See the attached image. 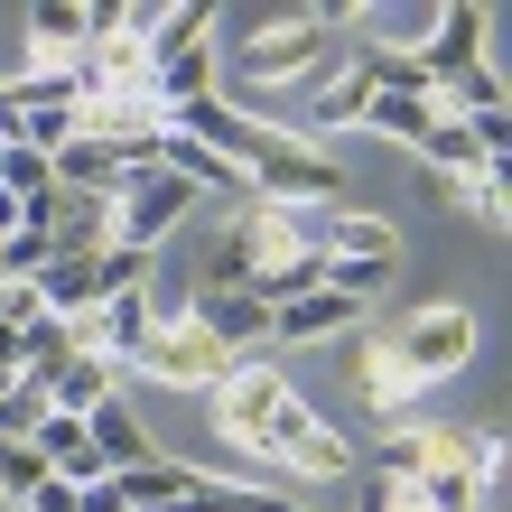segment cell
Instances as JSON below:
<instances>
[{
  "mask_svg": "<svg viewBox=\"0 0 512 512\" xmlns=\"http://www.w3.org/2000/svg\"><path fill=\"white\" fill-rule=\"evenodd\" d=\"M28 512H84V503H75V485H66V475H47V485L28 494Z\"/></svg>",
  "mask_w": 512,
  "mask_h": 512,
  "instance_id": "obj_23",
  "label": "cell"
},
{
  "mask_svg": "<svg viewBox=\"0 0 512 512\" xmlns=\"http://www.w3.org/2000/svg\"><path fill=\"white\" fill-rule=\"evenodd\" d=\"M336 38H354V0H326V10H289L252 28L233 56H215V94H280V84H326V66H336Z\"/></svg>",
  "mask_w": 512,
  "mask_h": 512,
  "instance_id": "obj_3",
  "label": "cell"
},
{
  "mask_svg": "<svg viewBox=\"0 0 512 512\" xmlns=\"http://www.w3.org/2000/svg\"><path fill=\"white\" fill-rule=\"evenodd\" d=\"M84 438H94V457H103L112 475H131V466H149V457H159V447H149V429L131 419V401H122V391L84 410Z\"/></svg>",
  "mask_w": 512,
  "mask_h": 512,
  "instance_id": "obj_10",
  "label": "cell"
},
{
  "mask_svg": "<svg viewBox=\"0 0 512 512\" xmlns=\"http://www.w3.org/2000/svg\"><path fill=\"white\" fill-rule=\"evenodd\" d=\"M10 382H19V373H0V391H10Z\"/></svg>",
  "mask_w": 512,
  "mask_h": 512,
  "instance_id": "obj_27",
  "label": "cell"
},
{
  "mask_svg": "<svg viewBox=\"0 0 512 512\" xmlns=\"http://www.w3.org/2000/svg\"><path fill=\"white\" fill-rule=\"evenodd\" d=\"M354 391H364L373 410H410V401H419L429 382H419V373L401 364V354H391V345L373 336V345H364V364H354Z\"/></svg>",
  "mask_w": 512,
  "mask_h": 512,
  "instance_id": "obj_12",
  "label": "cell"
},
{
  "mask_svg": "<svg viewBox=\"0 0 512 512\" xmlns=\"http://www.w3.org/2000/svg\"><path fill=\"white\" fill-rule=\"evenodd\" d=\"M187 205H205V196H196V187H177L159 159H149V168H131L122 187H112V243L159 261V243L177 233V215H187Z\"/></svg>",
  "mask_w": 512,
  "mask_h": 512,
  "instance_id": "obj_5",
  "label": "cell"
},
{
  "mask_svg": "<svg viewBox=\"0 0 512 512\" xmlns=\"http://www.w3.org/2000/svg\"><path fill=\"white\" fill-rule=\"evenodd\" d=\"M38 419H47V382H10V391H0V438H28V429H38Z\"/></svg>",
  "mask_w": 512,
  "mask_h": 512,
  "instance_id": "obj_21",
  "label": "cell"
},
{
  "mask_svg": "<svg viewBox=\"0 0 512 512\" xmlns=\"http://www.w3.org/2000/svg\"><path fill=\"white\" fill-rule=\"evenodd\" d=\"M354 317H364L354 298H336V289H308V298H289V308H270V345H317V336H345Z\"/></svg>",
  "mask_w": 512,
  "mask_h": 512,
  "instance_id": "obj_11",
  "label": "cell"
},
{
  "mask_svg": "<svg viewBox=\"0 0 512 512\" xmlns=\"http://www.w3.org/2000/svg\"><path fill=\"white\" fill-rule=\"evenodd\" d=\"M354 512H382V475H373V466L354 475Z\"/></svg>",
  "mask_w": 512,
  "mask_h": 512,
  "instance_id": "obj_26",
  "label": "cell"
},
{
  "mask_svg": "<svg viewBox=\"0 0 512 512\" xmlns=\"http://www.w3.org/2000/svg\"><path fill=\"white\" fill-rule=\"evenodd\" d=\"M28 326H47L38 280H0V336H19V345H28Z\"/></svg>",
  "mask_w": 512,
  "mask_h": 512,
  "instance_id": "obj_22",
  "label": "cell"
},
{
  "mask_svg": "<svg viewBox=\"0 0 512 512\" xmlns=\"http://www.w3.org/2000/svg\"><path fill=\"white\" fill-rule=\"evenodd\" d=\"M140 373H149V382H168V391H215V382L233 373V354H224L215 336H205V326H196L187 308H177V317H159V326H149Z\"/></svg>",
  "mask_w": 512,
  "mask_h": 512,
  "instance_id": "obj_6",
  "label": "cell"
},
{
  "mask_svg": "<svg viewBox=\"0 0 512 512\" xmlns=\"http://www.w3.org/2000/svg\"><path fill=\"white\" fill-rule=\"evenodd\" d=\"M56 187V168L38 159V149H19V140H0V196H10V205H38Z\"/></svg>",
  "mask_w": 512,
  "mask_h": 512,
  "instance_id": "obj_18",
  "label": "cell"
},
{
  "mask_svg": "<svg viewBox=\"0 0 512 512\" xmlns=\"http://www.w3.org/2000/svg\"><path fill=\"white\" fill-rule=\"evenodd\" d=\"M419 382H457L475 364V308H457V298H429V308H410L401 326L382 336Z\"/></svg>",
  "mask_w": 512,
  "mask_h": 512,
  "instance_id": "obj_4",
  "label": "cell"
},
{
  "mask_svg": "<svg viewBox=\"0 0 512 512\" xmlns=\"http://www.w3.org/2000/svg\"><path fill=\"white\" fill-rule=\"evenodd\" d=\"M485 38H494V10H475V0H447V10H438V28H429V47H419V75H429V94H438L447 75L485 66V56H475Z\"/></svg>",
  "mask_w": 512,
  "mask_h": 512,
  "instance_id": "obj_8",
  "label": "cell"
},
{
  "mask_svg": "<svg viewBox=\"0 0 512 512\" xmlns=\"http://www.w3.org/2000/svg\"><path fill=\"white\" fill-rule=\"evenodd\" d=\"M438 196H447V205H466L475 224H503V215H512V187H503V159H485V168H466V177H438Z\"/></svg>",
  "mask_w": 512,
  "mask_h": 512,
  "instance_id": "obj_15",
  "label": "cell"
},
{
  "mask_svg": "<svg viewBox=\"0 0 512 512\" xmlns=\"http://www.w3.org/2000/svg\"><path fill=\"white\" fill-rule=\"evenodd\" d=\"M205 289H243L261 308H289V298L326 289V261L308 243V205H233V224L205 252Z\"/></svg>",
  "mask_w": 512,
  "mask_h": 512,
  "instance_id": "obj_2",
  "label": "cell"
},
{
  "mask_svg": "<svg viewBox=\"0 0 512 512\" xmlns=\"http://www.w3.org/2000/svg\"><path fill=\"white\" fill-rule=\"evenodd\" d=\"M410 149H419V159H429L438 177H466V168H485V149H475V131H466V112H438V122L419 131Z\"/></svg>",
  "mask_w": 512,
  "mask_h": 512,
  "instance_id": "obj_14",
  "label": "cell"
},
{
  "mask_svg": "<svg viewBox=\"0 0 512 512\" xmlns=\"http://www.w3.org/2000/svg\"><path fill=\"white\" fill-rule=\"evenodd\" d=\"M187 317L233 354V364H252V354L270 345V308H261V298H243V289H196V298H187Z\"/></svg>",
  "mask_w": 512,
  "mask_h": 512,
  "instance_id": "obj_9",
  "label": "cell"
},
{
  "mask_svg": "<svg viewBox=\"0 0 512 512\" xmlns=\"http://www.w3.org/2000/svg\"><path fill=\"white\" fill-rule=\"evenodd\" d=\"M38 485H47V457H38L28 438H0V494H10V503H28Z\"/></svg>",
  "mask_w": 512,
  "mask_h": 512,
  "instance_id": "obj_20",
  "label": "cell"
},
{
  "mask_svg": "<svg viewBox=\"0 0 512 512\" xmlns=\"http://www.w3.org/2000/svg\"><path fill=\"white\" fill-rule=\"evenodd\" d=\"M382 512H429V503H419V485H401V475H382Z\"/></svg>",
  "mask_w": 512,
  "mask_h": 512,
  "instance_id": "obj_25",
  "label": "cell"
},
{
  "mask_svg": "<svg viewBox=\"0 0 512 512\" xmlns=\"http://www.w3.org/2000/svg\"><path fill=\"white\" fill-rule=\"evenodd\" d=\"M94 401H112V364H94V354H75L66 373L47 382V410H66V419H84Z\"/></svg>",
  "mask_w": 512,
  "mask_h": 512,
  "instance_id": "obj_16",
  "label": "cell"
},
{
  "mask_svg": "<svg viewBox=\"0 0 512 512\" xmlns=\"http://www.w3.org/2000/svg\"><path fill=\"white\" fill-rule=\"evenodd\" d=\"M205 401H215V438L233 447V457H252V466H289V475H308V485L364 475V447H354L326 410H308V391H298L280 364H233Z\"/></svg>",
  "mask_w": 512,
  "mask_h": 512,
  "instance_id": "obj_1",
  "label": "cell"
},
{
  "mask_svg": "<svg viewBox=\"0 0 512 512\" xmlns=\"http://www.w3.org/2000/svg\"><path fill=\"white\" fill-rule=\"evenodd\" d=\"M429 122H438V103H429V94H373V103H364V131L401 140V149H410L419 131H429Z\"/></svg>",
  "mask_w": 512,
  "mask_h": 512,
  "instance_id": "obj_17",
  "label": "cell"
},
{
  "mask_svg": "<svg viewBox=\"0 0 512 512\" xmlns=\"http://www.w3.org/2000/svg\"><path fill=\"white\" fill-rule=\"evenodd\" d=\"M308 243L317 261H401V233L364 205H308Z\"/></svg>",
  "mask_w": 512,
  "mask_h": 512,
  "instance_id": "obj_7",
  "label": "cell"
},
{
  "mask_svg": "<svg viewBox=\"0 0 512 512\" xmlns=\"http://www.w3.org/2000/svg\"><path fill=\"white\" fill-rule=\"evenodd\" d=\"M28 47H38L47 66H75L84 56V10L75 0H38V10H28Z\"/></svg>",
  "mask_w": 512,
  "mask_h": 512,
  "instance_id": "obj_13",
  "label": "cell"
},
{
  "mask_svg": "<svg viewBox=\"0 0 512 512\" xmlns=\"http://www.w3.org/2000/svg\"><path fill=\"white\" fill-rule=\"evenodd\" d=\"M75 503H84V512H131V503H122V485H112V475H103V485H75Z\"/></svg>",
  "mask_w": 512,
  "mask_h": 512,
  "instance_id": "obj_24",
  "label": "cell"
},
{
  "mask_svg": "<svg viewBox=\"0 0 512 512\" xmlns=\"http://www.w3.org/2000/svg\"><path fill=\"white\" fill-rule=\"evenodd\" d=\"M66 140H75V103H38V112H19V149H38V159H56Z\"/></svg>",
  "mask_w": 512,
  "mask_h": 512,
  "instance_id": "obj_19",
  "label": "cell"
}]
</instances>
